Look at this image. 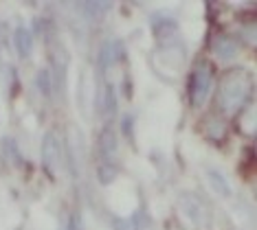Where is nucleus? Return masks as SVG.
I'll use <instances>...</instances> for the list:
<instances>
[{
	"mask_svg": "<svg viewBox=\"0 0 257 230\" xmlns=\"http://www.w3.org/2000/svg\"><path fill=\"white\" fill-rule=\"evenodd\" d=\"M250 97V75L242 68L229 70L224 75V79L220 81L218 90V105L224 114H237L239 110H244Z\"/></svg>",
	"mask_w": 257,
	"mask_h": 230,
	"instance_id": "obj_1",
	"label": "nucleus"
},
{
	"mask_svg": "<svg viewBox=\"0 0 257 230\" xmlns=\"http://www.w3.org/2000/svg\"><path fill=\"white\" fill-rule=\"evenodd\" d=\"M213 88V70L207 62H198L196 68L191 70V81H189V94H191V103L196 108L207 101L209 92Z\"/></svg>",
	"mask_w": 257,
	"mask_h": 230,
	"instance_id": "obj_2",
	"label": "nucleus"
},
{
	"mask_svg": "<svg viewBox=\"0 0 257 230\" xmlns=\"http://www.w3.org/2000/svg\"><path fill=\"white\" fill-rule=\"evenodd\" d=\"M42 160H44L46 173L55 175L62 164V145H60V138L55 136V132H46V136L42 140Z\"/></svg>",
	"mask_w": 257,
	"mask_h": 230,
	"instance_id": "obj_3",
	"label": "nucleus"
},
{
	"mask_svg": "<svg viewBox=\"0 0 257 230\" xmlns=\"http://www.w3.org/2000/svg\"><path fill=\"white\" fill-rule=\"evenodd\" d=\"M51 64H53L57 90H62L64 81H66V73H68V55H66V51L62 49L60 42H53V46H51Z\"/></svg>",
	"mask_w": 257,
	"mask_h": 230,
	"instance_id": "obj_4",
	"label": "nucleus"
},
{
	"mask_svg": "<svg viewBox=\"0 0 257 230\" xmlns=\"http://www.w3.org/2000/svg\"><path fill=\"white\" fill-rule=\"evenodd\" d=\"M211 49H213V55L218 57L220 62H233L239 55L237 42L233 38H229V35H220V38H215Z\"/></svg>",
	"mask_w": 257,
	"mask_h": 230,
	"instance_id": "obj_5",
	"label": "nucleus"
},
{
	"mask_svg": "<svg viewBox=\"0 0 257 230\" xmlns=\"http://www.w3.org/2000/svg\"><path fill=\"white\" fill-rule=\"evenodd\" d=\"M14 46L18 51L20 57H29L33 51V38H31V31L25 27H18L14 31Z\"/></svg>",
	"mask_w": 257,
	"mask_h": 230,
	"instance_id": "obj_6",
	"label": "nucleus"
},
{
	"mask_svg": "<svg viewBox=\"0 0 257 230\" xmlns=\"http://www.w3.org/2000/svg\"><path fill=\"white\" fill-rule=\"evenodd\" d=\"M207 180H209V184H211V188H213L215 193H220V195H224V197L231 195V184H229V180H226L224 175L220 173V171L209 169V171H207Z\"/></svg>",
	"mask_w": 257,
	"mask_h": 230,
	"instance_id": "obj_7",
	"label": "nucleus"
},
{
	"mask_svg": "<svg viewBox=\"0 0 257 230\" xmlns=\"http://www.w3.org/2000/svg\"><path fill=\"white\" fill-rule=\"evenodd\" d=\"M114 151H116V138H114L112 129H106V132L99 136V156L110 160V158L114 156Z\"/></svg>",
	"mask_w": 257,
	"mask_h": 230,
	"instance_id": "obj_8",
	"label": "nucleus"
},
{
	"mask_svg": "<svg viewBox=\"0 0 257 230\" xmlns=\"http://www.w3.org/2000/svg\"><path fill=\"white\" fill-rule=\"evenodd\" d=\"M183 208H185V213L187 217H189L194 223H202V215H204V208H202V204L198 202V199L194 195H189V197H183Z\"/></svg>",
	"mask_w": 257,
	"mask_h": 230,
	"instance_id": "obj_9",
	"label": "nucleus"
},
{
	"mask_svg": "<svg viewBox=\"0 0 257 230\" xmlns=\"http://www.w3.org/2000/svg\"><path fill=\"white\" fill-rule=\"evenodd\" d=\"M116 42H106L101 46V51H99V64H101V68L106 70V68H110L112 64L119 60V49H116Z\"/></svg>",
	"mask_w": 257,
	"mask_h": 230,
	"instance_id": "obj_10",
	"label": "nucleus"
},
{
	"mask_svg": "<svg viewBox=\"0 0 257 230\" xmlns=\"http://www.w3.org/2000/svg\"><path fill=\"white\" fill-rule=\"evenodd\" d=\"M207 134L211 138H222L226 134V127H224V123L218 121V119H211L207 123Z\"/></svg>",
	"mask_w": 257,
	"mask_h": 230,
	"instance_id": "obj_11",
	"label": "nucleus"
},
{
	"mask_svg": "<svg viewBox=\"0 0 257 230\" xmlns=\"http://www.w3.org/2000/svg\"><path fill=\"white\" fill-rule=\"evenodd\" d=\"M38 88L42 90L44 97H49V92H51V77H49L46 70H42V73L38 75Z\"/></svg>",
	"mask_w": 257,
	"mask_h": 230,
	"instance_id": "obj_12",
	"label": "nucleus"
},
{
	"mask_svg": "<svg viewBox=\"0 0 257 230\" xmlns=\"http://www.w3.org/2000/svg\"><path fill=\"white\" fill-rule=\"evenodd\" d=\"M116 175V169L110 167V164H106V167H99V180L103 182V184H108V182H112Z\"/></svg>",
	"mask_w": 257,
	"mask_h": 230,
	"instance_id": "obj_13",
	"label": "nucleus"
}]
</instances>
